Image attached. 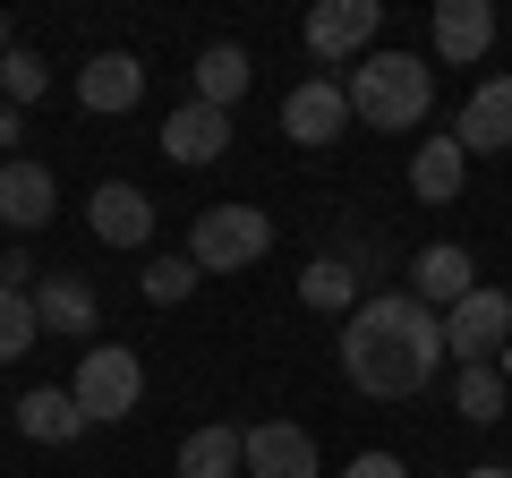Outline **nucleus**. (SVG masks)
<instances>
[{
  "mask_svg": "<svg viewBox=\"0 0 512 478\" xmlns=\"http://www.w3.org/2000/svg\"><path fill=\"white\" fill-rule=\"evenodd\" d=\"M444 316L410 291H367L342 325V376L367 402H410L444 376Z\"/></svg>",
  "mask_w": 512,
  "mask_h": 478,
  "instance_id": "nucleus-1",
  "label": "nucleus"
},
{
  "mask_svg": "<svg viewBox=\"0 0 512 478\" xmlns=\"http://www.w3.org/2000/svg\"><path fill=\"white\" fill-rule=\"evenodd\" d=\"M342 94H350V120L402 137V129H427V111H436V69H427L419 52H367L359 69L342 77Z\"/></svg>",
  "mask_w": 512,
  "mask_h": 478,
  "instance_id": "nucleus-2",
  "label": "nucleus"
},
{
  "mask_svg": "<svg viewBox=\"0 0 512 478\" xmlns=\"http://www.w3.org/2000/svg\"><path fill=\"white\" fill-rule=\"evenodd\" d=\"M69 393H77V410H86V427H111V419H128V410L146 402V359L120 350V342H94L86 359H77Z\"/></svg>",
  "mask_w": 512,
  "mask_h": 478,
  "instance_id": "nucleus-3",
  "label": "nucleus"
},
{
  "mask_svg": "<svg viewBox=\"0 0 512 478\" xmlns=\"http://www.w3.org/2000/svg\"><path fill=\"white\" fill-rule=\"evenodd\" d=\"M265 248H274V222L256 214V205H205V214L188 222L197 274H239V265H256Z\"/></svg>",
  "mask_w": 512,
  "mask_h": 478,
  "instance_id": "nucleus-4",
  "label": "nucleus"
},
{
  "mask_svg": "<svg viewBox=\"0 0 512 478\" xmlns=\"http://www.w3.org/2000/svg\"><path fill=\"white\" fill-rule=\"evenodd\" d=\"M444 350H453V368H495L512 350V299L495 282H478L461 308H444Z\"/></svg>",
  "mask_w": 512,
  "mask_h": 478,
  "instance_id": "nucleus-5",
  "label": "nucleus"
},
{
  "mask_svg": "<svg viewBox=\"0 0 512 478\" xmlns=\"http://www.w3.org/2000/svg\"><path fill=\"white\" fill-rule=\"evenodd\" d=\"M376 26H384L376 0H316L308 26H299V43H308L325 69H359V60L376 52Z\"/></svg>",
  "mask_w": 512,
  "mask_h": 478,
  "instance_id": "nucleus-6",
  "label": "nucleus"
},
{
  "mask_svg": "<svg viewBox=\"0 0 512 478\" xmlns=\"http://www.w3.org/2000/svg\"><path fill=\"white\" fill-rule=\"evenodd\" d=\"M427 43H436L444 69H478V60L495 52V0H436Z\"/></svg>",
  "mask_w": 512,
  "mask_h": 478,
  "instance_id": "nucleus-7",
  "label": "nucleus"
},
{
  "mask_svg": "<svg viewBox=\"0 0 512 478\" xmlns=\"http://www.w3.org/2000/svg\"><path fill=\"white\" fill-rule=\"evenodd\" d=\"M342 129H350V94H342V77H308V86L282 94V137H291V146H333Z\"/></svg>",
  "mask_w": 512,
  "mask_h": 478,
  "instance_id": "nucleus-8",
  "label": "nucleus"
},
{
  "mask_svg": "<svg viewBox=\"0 0 512 478\" xmlns=\"http://www.w3.org/2000/svg\"><path fill=\"white\" fill-rule=\"evenodd\" d=\"M146 103V60L137 52H94L86 69H77V111H94V120H120V111Z\"/></svg>",
  "mask_w": 512,
  "mask_h": 478,
  "instance_id": "nucleus-9",
  "label": "nucleus"
},
{
  "mask_svg": "<svg viewBox=\"0 0 512 478\" xmlns=\"http://www.w3.org/2000/svg\"><path fill=\"white\" fill-rule=\"evenodd\" d=\"M86 222H94L103 248H146V239H154V197L137 180H103L86 197Z\"/></svg>",
  "mask_w": 512,
  "mask_h": 478,
  "instance_id": "nucleus-10",
  "label": "nucleus"
},
{
  "mask_svg": "<svg viewBox=\"0 0 512 478\" xmlns=\"http://www.w3.org/2000/svg\"><path fill=\"white\" fill-rule=\"evenodd\" d=\"M52 214H60V180L43 163H26V154H9L0 163V222L9 231H43Z\"/></svg>",
  "mask_w": 512,
  "mask_h": 478,
  "instance_id": "nucleus-11",
  "label": "nucleus"
},
{
  "mask_svg": "<svg viewBox=\"0 0 512 478\" xmlns=\"http://www.w3.org/2000/svg\"><path fill=\"white\" fill-rule=\"evenodd\" d=\"M478 291V265H470V248H453V239H436V248H419L410 257V299H427V308H461V299Z\"/></svg>",
  "mask_w": 512,
  "mask_h": 478,
  "instance_id": "nucleus-12",
  "label": "nucleus"
},
{
  "mask_svg": "<svg viewBox=\"0 0 512 478\" xmlns=\"http://www.w3.org/2000/svg\"><path fill=\"white\" fill-rule=\"evenodd\" d=\"M163 154L171 163H222V154H231V111H214V103H180L163 120Z\"/></svg>",
  "mask_w": 512,
  "mask_h": 478,
  "instance_id": "nucleus-13",
  "label": "nucleus"
},
{
  "mask_svg": "<svg viewBox=\"0 0 512 478\" xmlns=\"http://www.w3.org/2000/svg\"><path fill=\"white\" fill-rule=\"evenodd\" d=\"M453 137H461V154H504V146H512V77L470 86V103H461Z\"/></svg>",
  "mask_w": 512,
  "mask_h": 478,
  "instance_id": "nucleus-14",
  "label": "nucleus"
},
{
  "mask_svg": "<svg viewBox=\"0 0 512 478\" xmlns=\"http://www.w3.org/2000/svg\"><path fill=\"white\" fill-rule=\"evenodd\" d=\"M248 478H316V436L291 419L248 427Z\"/></svg>",
  "mask_w": 512,
  "mask_h": 478,
  "instance_id": "nucleus-15",
  "label": "nucleus"
},
{
  "mask_svg": "<svg viewBox=\"0 0 512 478\" xmlns=\"http://www.w3.org/2000/svg\"><path fill=\"white\" fill-rule=\"evenodd\" d=\"M35 316H43V333L86 342L94 316H103V299H94V282H77V274H43V282H35Z\"/></svg>",
  "mask_w": 512,
  "mask_h": 478,
  "instance_id": "nucleus-16",
  "label": "nucleus"
},
{
  "mask_svg": "<svg viewBox=\"0 0 512 478\" xmlns=\"http://www.w3.org/2000/svg\"><path fill=\"white\" fill-rule=\"evenodd\" d=\"M18 436H26V444H77V436H86L77 393H69V385H35V393L18 402Z\"/></svg>",
  "mask_w": 512,
  "mask_h": 478,
  "instance_id": "nucleus-17",
  "label": "nucleus"
},
{
  "mask_svg": "<svg viewBox=\"0 0 512 478\" xmlns=\"http://www.w3.org/2000/svg\"><path fill=\"white\" fill-rule=\"evenodd\" d=\"M461 180H470V154H461V137H427V146L410 154V197H419V205H453Z\"/></svg>",
  "mask_w": 512,
  "mask_h": 478,
  "instance_id": "nucleus-18",
  "label": "nucleus"
},
{
  "mask_svg": "<svg viewBox=\"0 0 512 478\" xmlns=\"http://www.w3.org/2000/svg\"><path fill=\"white\" fill-rule=\"evenodd\" d=\"M248 470V436L239 427H188V444H180V478H239Z\"/></svg>",
  "mask_w": 512,
  "mask_h": 478,
  "instance_id": "nucleus-19",
  "label": "nucleus"
},
{
  "mask_svg": "<svg viewBox=\"0 0 512 478\" xmlns=\"http://www.w3.org/2000/svg\"><path fill=\"white\" fill-rule=\"evenodd\" d=\"M453 410L470 427H495L512 410V376H504V359H495V368H453Z\"/></svg>",
  "mask_w": 512,
  "mask_h": 478,
  "instance_id": "nucleus-20",
  "label": "nucleus"
},
{
  "mask_svg": "<svg viewBox=\"0 0 512 478\" xmlns=\"http://www.w3.org/2000/svg\"><path fill=\"white\" fill-rule=\"evenodd\" d=\"M248 52L239 43H214V52H197V103H214V111H231L239 94H248Z\"/></svg>",
  "mask_w": 512,
  "mask_h": 478,
  "instance_id": "nucleus-21",
  "label": "nucleus"
},
{
  "mask_svg": "<svg viewBox=\"0 0 512 478\" xmlns=\"http://www.w3.org/2000/svg\"><path fill=\"white\" fill-rule=\"evenodd\" d=\"M299 299H308V308H359V265L350 257H316L308 274H299Z\"/></svg>",
  "mask_w": 512,
  "mask_h": 478,
  "instance_id": "nucleus-22",
  "label": "nucleus"
},
{
  "mask_svg": "<svg viewBox=\"0 0 512 478\" xmlns=\"http://www.w3.org/2000/svg\"><path fill=\"white\" fill-rule=\"evenodd\" d=\"M35 333H43L35 291H9V282H0V368H9L18 350H35Z\"/></svg>",
  "mask_w": 512,
  "mask_h": 478,
  "instance_id": "nucleus-23",
  "label": "nucleus"
},
{
  "mask_svg": "<svg viewBox=\"0 0 512 478\" xmlns=\"http://www.w3.org/2000/svg\"><path fill=\"white\" fill-rule=\"evenodd\" d=\"M197 282H205V274H197V257H154L146 274H137V291H146L154 308H180V299L197 291Z\"/></svg>",
  "mask_w": 512,
  "mask_h": 478,
  "instance_id": "nucleus-24",
  "label": "nucleus"
},
{
  "mask_svg": "<svg viewBox=\"0 0 512 478\" xmlns=\"http://www.w3.org/2000/svg\"><path fill=\"white\" fill-rule=\"evenodd\" d=\"M43 86H52V69H43V52H26V43H18V52H9V60H0V103H43Z\"/></svg>",
  "mask_w": 512,
  "mask_h": 478,
  "instance_id": "nucleus-25",
  "label": "nucleus"
},
{
  "mask_svg": "<svg viewBox=\"0 0 512 478\" xmlns=\"http://www.w3.org/2000/svg\"><path fill=\"white\" fill-rule=\"evenodd\" d=\"M342 478H410V470H402V453H350Z\"/></svg>",
  "mask_w": 512,
  "mask_h": 478,
  "instance_id": "nucleus-26",
  "label": "nucleus"
},
{
  "mask_svg": "<svg viewBox=\"0 0 512 478\" xmlns=\"http://www.w3.org/2000/svg\"><path fill=\"white\" fill-rule=\"evenodd\" d=\"M0 282H9V291H26V282H43V274H35V257H26V248H9V257H0Z\"/></svg>",
  "mask_w": 512,
  "mask_h": 478,
  "instance_id": "nucleus-27",
  "label": "nucleus"
},
{
  "mask_svg": "<svg viewBox=\"0 0 512 478\" xmlns=\"http://www.w3.org/2000/svg\"><path fill=\"white\" fill-rule=\"evenodd\" d=\"M18 146V103H0V154Z\"/></svg>",
  "mask_w": 512,
  "mask_h": 478,
  "instance_id": "nucleus-28",
  "label": "nucleus"
},
{
  "mask_svg": "<svg viewBox=\"0 0 512 478\" xmlns=\"http://www.w3.org/2000/svg\"><path fill=\"white\" fill-rule=\"evenodd\" d=\"M461 478H512V470H504V461H478V470H461Z\"/></svg>",
  "mask_w": 512,
  "mask_h": 478,
  "instance_id": "nucleus-29",
  "label": "nucleus"
},
{
  "mask_svg": "<svg viewBox=\"0 0 512 478\" xmlns=\"http://www.w3.org/2000/svg\"><path fill=\"white\" fill-rule=\"evenodd\" d=\"M9 52H18V43H9V18H0V60H9Z\"/></svg>",
  "mask_w": 512,
  "mask_h": 478,
  "instance_id": "nucleus-30",
  "label": "nucleus"
},
{
  "mask_svg": "<svg viewBox=\"0 0 512 478\" xmlns=\"http://www.w3.org/2000/svg\"><path fill=\"white\" fill-rule=\"evenodd\" d=\"M504 376H512V350H504Z\"/></svg>",
  "mask_w": 512,
  "mask_h": 478,
  "instance_id": "nucleus-31",
  "label": "nucleus"
}]
</instances>
